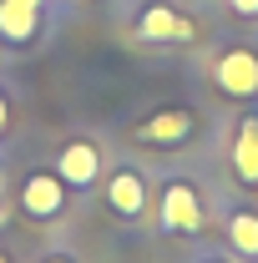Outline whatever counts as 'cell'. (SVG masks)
<instances>
[{
	"label": "cell",
	"instance_id": "6da1fadb",
	"mask_svg": "<svg viewBox=\"0 0 258 263\" xmlns=\"http://www.w3.org/2000/svg\"><path fill=\"white\" fill-rule=\"evenodd\" d=\"M213 86H218L223 97H233V101L258 97V51H248V46L223 51V56L213 61Z\"/></svg>",
	"mask_w": 258,
	"mask_h": 263
},
{
	"label": "cell",
	"instance_id": "7a4b0ae2",
	"mask_svg": "<svg viewBox=\"0 0 258 263\" xmlns=\"http://www.w3.org/2000/svg\"><path fill=\"white\" fill-rule=\"evenodd\" d=\"M66 187L56 172H31L26 182H21V213L35 218V223H51V218H61L66 213Z\"/></svg>",
	"mask_w": 258,
	"mask_h": 263
},
{
	"label": "cell",
	"instance_id": "3957f363",
	"mask_svg": "<svg viewBox=\"0 0 258 263\" xmlns=\"http://www.w3.org/2000/svg\"><path fill=\"white\" fill-rule=\"evenodd\" d=\"M162 233H197L202 228V202H197V187L193 182H182V177H172L167 187H162Z\"/></svg>",
	"mask_w": 258,
	"mask_h": 263
},
{
	"label": "cell",
	"instance_id": "277c9868",
	"mask_svg": "<svg viewBox=\"0 0 258 263\" xmlns=\"http://www.w3.org/2000/svg\"><path fill=\"white\" fill-rule=\"evenodd\" d=\"M147 202H152V193H147V177H142L137 167H117V172L106 177V208H112L117 218L142 223V218H147Z\"/></svg>",
	"mask_w": 258,
	"mask_h": 263
},
{
	"label": "cell",
	"instance_id": "5b68a950",
	"mask_svg": "<svg viewBox=\"0 0 258 263\" xmlns=\"http://www.w3.org/2000/svg\"><path fill=\"white\" fill-rule=\"evenodd\" d=\"M137 35L142 41H157V46H177V41H197V21L177 15L172 5H147L137 15Z\"/></svg>",
	"mask_w": 258,
	"mask_h": 263
},
{
	"label": "cell",
	"instance_id": "8992f818",
	"mask_svg": "<svg viewBox=\"0 0 258 263\" xmlns=\"http://www.w3.org/2000/svg\"><path fill=\"white\" fill-rule=\"evenodd\" d=\"M56 177H61L66 187H76V193H86L91 182L101 177V152L91 147V142H66L61 152H56Z\"/></svg>",
	"mask_w": 258,
	"mask_h": 263
},
{
	"label": "cell",
	"instance_id": "52a82bcc",
	"mask_svg": "<svg viewBox=\"0 0 258 263\" xmlns=\"http://www.w3.org/2000/svg\"><path fill=\"white\" fill-rule=\"evenodd\" d=\"M193 111H152V117H142L137 127H132V137L137 142H147V147H172V142H188L193 137Z\"/></svg>",
	"mask_w": 258,
	"mask_h": 263
},
{
	"label": "cell",
	"instance_id": "ba28073f",
	"mask_svg": "<svg viewBox=\"0 0 258 263\" xmlns=\"http://www.w3.org/2000/svg\"><path fill=\"white\" fill-rule=\"evenodd\" d=\"M41 31V5L35 0H0V35L5 41H31Z\"/></svg>",
	"mask_w": 258,
	"mask_h": 263
},
{
	"label": "cell",
	"instance_id": "9c48e42d",
	"mask_svg": "<svg viewBox=\"0 0 258 263\" xmlns=\"http://www.w3.org/2000/svg\"><path fill=\"white\" fill-rule=\"evenodd\" d=\"M233 172H238V182L258 187V117H248V122L238 127V142H233Z\"/></svg>",
	"mask_w": 258,
	"mask_h": 263
},
{
	"label": "cell",
	"instance_id": "30bf717a",
	"mask_svg": "<svg viewBox=\"0 0 258 263\" xmlns=\"http://www.w3.org/2000/svg\"><path fill=\"white\" fill-rule=\"evenodd\" d=\"M228 243L238 258H258V213H228Z\"/></svg>",
	"mask_w": 258,
	"mask_h": 263
},
{
	"label": "cell",
	"instance_id": "8fae6325",
	"mask_svg": "<svg viewBox=\"0 0 258 263\" xmlns=\"http://www.w3.org/2000/svg\"><path fill=\"white\" fill-rule=\"evenodd\" d=\"M228 5H233L238 15H258V0H228Z\"/></svg>",
	"mask_w": 258,
	"mask_h": 263
},
{
	"label": "cell",
	"instance_id": "7c38bea8",
	"mask_svg": "<svg viewBox=\"0 0 258 263\" xmlns=\"http://www.w3.org/2000/svg\"><path fill=\"white\" fill-rule=\"evenodd\" d=\"M10 127V106H5V97H0V132Z\"/></svg>",
	"mask_w": 258,
	"mask_h": 263
},
{
	"label": "cell",
	"instance_id": "4fadbf2b",
	"mask_svg": "<svg viewBox=\"0 0 258 263\" xmlns=\"http://www.w3.org/2000/svg\"><path fill=\"white\" fill-rule=\"evenodd\" d=\"M41 263H76V258H66V253H51V258H41Z\"/></svg>",
	"mask_w": 258,
	"mask_h": 263
},
{
	"label": "cell",
	"instance_id": "5bb4252c",
	"mask_svg": "<svg viewBox=\"0 0 258 263\" xmlns=\"http://www.w3.org/2000/svg\"><path fill=\"white\" fill-rule=\"evenodd\" d=\"M0 263H10V258H5V253H0Z\"/></svg>",
	"mask_w": 258,
	"mask_h": 263
},
{
	"label": "cell",
	"instance_id": "9a60e30c",
	"mask_svg": "<svg viewBox=\"0 0 258 263\" xmlns=\"http://www.w3.org/2000/svg\"><path fill=\"white\" fill-rule=\"evenodd\" d=\"M208 263H218V258H208Z\"/></svg>",
	"mask_w": 258,
	"mask_h": 263
}]
</instances>
